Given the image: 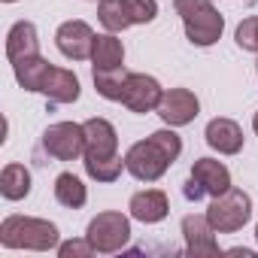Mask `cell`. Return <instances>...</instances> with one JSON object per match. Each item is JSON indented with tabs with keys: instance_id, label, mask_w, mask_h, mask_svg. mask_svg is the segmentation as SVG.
<instances>
[{
	"instance_id": "30bf717a",
	"label": "cell",
	"mask_w": 258,
	"mask_h": 258,
	"mask_svg": "<svg viewBox=\"0 0 258 258\" xmlns=\"http://www.w3.org/2000/svg\"><path fill=\"white\" fill-rule=\"evenodd\" d=\"M85 127V155L82 158H112L118 155V134L106 118H88Z\"/></svg>"
},
{
	"instance_id": "8fae6325",
	"label": "cell",
	"mask_w": 258,
	"mask_h": 258,
	"mask_svg": "<svg viewBox=\"0 0 258 258\" xmlns=\"http://www.w3.org/2000/svg\"><path fill=\"white\" fill-rule=\"evenodd\" d=\"M207 146L216 149L219 155H237L243 149V127L234 121V118H225V115H216L207 121Z\"/></svg>"
},
{
	"instance_id": "2e32d148",
	"label": "cell",
	"mask_w": 258,
	"mask_h": 258,
	"mask_svg": "<svg viewBox=\"0 0 258 258\" xmlns=\"http://www.w3.org/2000/svg\"><path fill=\"white\" fill-rule=\"evenodd\" d=\"M40 55V40H37V28L31 22H16L7 34V58L10 64H19L25 58Z\"/></svg>"
},
{
	"instance_id": "d4e9b609",
	"label": "cell",
	"mask_w": 258,
	"mask_h": 258,
	"mask_svg": "<svg viewBox=\"0 0 258 258\" xmlns=\"http://www.w3.org/2000/svg\"><path fill=\"white\" fill-rule=\"evenodd\" d=\"M237 46L243 52H258V16H249L237 25V34H234Z\"/></svg>"
},
{
	"instance_id": "ba28073f",
	"label": "cell",
	"mask_w": 258,
	"mask_h": 258,
	"mask_svg": "<svg viewBox=\"0 0 258 258\" xmlns=\"http://www.w3.org/2000/svg\"><path fill=\"white\" fill-rule=\"evenodd\" d=\"M94 37H97V34L91 31L88 22L70 19V22H64V25L55 31V46H58V52H61L64 58H70V61H85V58H91Z\"/></svg>"
},
{
	"instance_id": "ac0fdd59",
	"label": "cell",
	"mask_w": 258,
	"mask_h": 258,
	"mask_svg": "<svg viewBox=\"0 0 258 258\" xmlns=\"http://www.w3.org/2000/svg\"><path fill=\"white\" fill-rule=\"evenodd\" d=\"M0 195L7 201H22L31 195V170L25 164H7L0 173Z\"/></svg>"
},
{
	"instance_id": "484cf974",
	"label": "cell",
	"mask_w": 258,
	"mask_h": 258,
	"mask_svg": "<svg viewBox=\"0 0 258 258\" xmlns=\"http://www.w3.org/2000/svg\"><path fill=\"white\" fill-rule=\"evenodd\" d=\"M58 255H61V258H88V255H94V246L88 243V237H82V240H67V243L58 246Z\"/></svg>"
},
{
	"instance_id": "6da1fadb",
	"label": "cell",
	"mask_w": 258,
	"mask_h": 258,
	"mask_svg": "<svg viewBox=\"0 0 258 258\" xmlns=\"http://www.w3.org/2000/svg\"><path fill=\"white\" fill-rule=\"evenodd\" d=\"M0 246L4 249H31L49 252L61 246L58 225L37 216H7L0 222Z\"/></svg>"
},
{
	"instance_id": "9a60e30c",
	"label": "cell",
	"mask_w": 258,
	"mask_h": 258,
	"mask_svg": "<svg viewBox=\"0 0 258 258\" xmlns=\"http://www.w3.org/2000/svg\"><path fill=\"white\" fill-rule=\"evenodd\" d=\"M191 179H195L210 198H216V195H222V191L231 188V170H228L222 161H216V158H198V161L191 164Z\"/></svg>"
},
{
	"instance_id": "f1b7e54d",
	"label": "cell",
	"mask_w": 258,
	"mask_h": 258,
	"mask_svg": "<svg viewBox=\"0 0 258 258\" xmlns=\"http://www.w3.org/2000/svg\"><path fill=\"white\" fill-rule=\"evenodd\" d=\"M4 4H16V0H4Z\"/></svg>"
},
{
	"instance_id": "7a4b0ae2",
	"label": "cell",
	"mask_w": 258,
	"mask_h": 258,
	"mask_svg": "<svg viewBox=\"0 0 258 258\" xmlns=\"http://www.w3.org/2000/svg\"><path fill=\"white\" fill-rule=\"evenodd\" d=\"M176 13L182 19L185 37L191 46H213L225 31V16L213 7V0H176Z\"/></svg>"
},
{
	"instance_id": "83f0119b",
	"label": "cell",
	"mask_w": 258,
	"mask_h": 258,
	"mask_svg": "<svg viewBox=\"0 0 258 258\" xmlns=\"http://www.w3.org/2000/svg\"><path fill=\"white\" fill-rule=\"evenodd\" d=\"M255 240H258V225H255Z\"/></svg>"
},
{
	"instance_id": "5bb4252c",
	"label": "cell",
	"mask_w": 258,
	"mask_h": 258,
	"mask_svg": "<svg viewBox=\"0 0 258 258\" xmlns=\"http://www.w3.org/2000/svg\"><path fill=\"white\" fill-rule=\"evenodd\" d=\"M127 210H131V219H137L143 225H155L170 213V201L161 188H143L131 198Z\"/></svg>"
},
{
	"instance_id": "7402d4cb",
	"label": "cell",
	"mask_w": 258,
	"mask_h": 258,
	"mask_svg": "<svg viewBox=\"0 0 258 258\" xmlns=\"http://www.w3.org/2000/svg\"><path fill=\"white\" fill-rule=\"evenodd\" d=\"M97 19L109 34H121V31H127L134 25L131 16H127V10H124V0H100L97 4Z\"/></svg>"
},
{
	"instance_id": "52a82bcc",
	"label": "cell",
	"mask_w": 258,
	"mask_h": 258,
	"mask_svg": "<svg viewBox=\"0 0 258 258\" xmlns=\"http://www.w3.org/2000/svg\"><path fill=\"white\" fill-rule=\"evenodd\" d=\"M164 97V88L155 76H146V73H131L124 82V94H121V103L137 112V115H146V112H155L158 103Z\"/></svg>"
},
{
	"instance_id": "8992f818",
	"label": "cell",
	"mask_w": 258,
	"mask_h": 258,
	"mask_svg": "<svg viewBox=\"0 0 258 258\" xmlns=\"http://www.w3.org/2000/svg\"><path fill=\"white\" fill-rule=\"evenodd\" d=\"M43 149L55 161H76L85 155V127L76 121H55L43 131Z\"/></svg>"
},
{
	"instance_id": "4fadbf2b",
	"label": "cell",
	"mask_w": 258,
	"mask_h": 258,
	"mask_svg": "<svg viewBox=\"0 0 258 258\" xmlns=\"http://www.w3.org/2000/svg\"><path fill=\"white\" fill-rule=\"evenodd\" d=\"M216 228L210 225L207 213L204 216H185L182 219V237H185V252L188 255H219V243H216Z\"/></svg>"
},
{
	"instance_id": "3957f363",
	"label": "cell",
	"mask_w": 258,
	"mask_h": 258,
	"mask_svg": "<svg viewBox=\"0 0 258 258\" xmlns=\"http://www.w3.org/2000/svg\"><path fill=\"white\" fill-rule=\"evenodd\" d=\"M207 219L216 228V234H234L252 219V198L243 188L231 185L228 191L213 198V204L207 207Z\"/></svg>"
},
{
	"instance_id": "44dd1931",
	"label": "cell",
	"mask_w": 258,
	"mask_h": 258,
	"mask_svg": "<svg viewBox=\"0 0 258 258\" xmlns=\"http://www.w3.org/2000/svg\"><path fill=\"white\" fill-rule=\"evenodd\" d=\"M13 70H16V82H19L25 91H40L43 76H46V70H49V61H46L43 55H34V58H25V61L13 64Z\"/></svg>"
},
{
	"instance_id": "9c48e42d",
	"label": "cell",
	"mask_w": 258,
	"mask_h": 258,
	"mask_svg": "<svg viewBox=\"0 0 258 258\" xmlns=\"http://www.w3.org/2000/svg\"><path fill=\"white\" fill-rule=\"evenodd\" d=\"M155 112L161 115L164 124H170V127H182V124H191V121L198 118V112H201V100H198V94L188 91V88H167Z\"/></svg>"
},
{
	"instance_id": "d6986e66",
	"label": "cell",
	"mask_w": 258,
	"mask_h": 258,
	"mask_svg": "<svg viewBox=\"0 0 258 258\" xmlns=\"http://www.w3.org/2000/svg\"><path fill=\"white\" fill-rule=\"evenodd\" d=\"M55 201L67 210H79L88 201V188L76 173H58L55 179Z\"/></svg>"
},
{
	"instance_id": "ffe728a7",
	"label": "cell",
	"mask_w": 258,
	"mask_h": 258,
	"mask_svg": "<svg viewBox=\"0 0 258 258\" xmlns=\"http://www.w3.org/2000/svg\"><path fill=\"white\" fill-rule=\"evenodd\" d=\"M127 73L124 64L121 67H109V70H94V88L100 97L106 100H118L121 103V94H124V82H127Z\"/></svg>"
},
{
	"instance_id": "603a6c76",
	"label": "cell",
	"mask_w": 258,
	"mask_h": 258,
	"mask_svg": "<svg viewBox=\"0 0 258 258\" xmlns=\"http://www.w3.org/2000/svg\"><path fill=\"white\" fill-rule=\"evenodd\" d=\"M85 164V173L97 182H115L124 170V158L121 155H112V158H82Z\"/></svg>"
},
{
	"instance_id": "7c38bea8",
	"label": "cell",
	"mask_w": 258,
	"mask_h": 258,
	"mask_svg": "<svg viewBox=\"0 0 258 258\" xmlns=\"http://www.w3.org/2000/svg\"><path fill=\"white\" fill-rule=\"evenodd\" d=\"M79 76L67 67H55L49 64L46 76H43V85H40V94H46L52 103H76L79 100Z\"/></svg>"
},
{
	"instance_id": "4316f807",
	"label": "cell",
	"mask_w": 258,
	"mask_h": 258,
	"mask_svg": "<svg viewBox=\"0 0 258 258\" xmlns=\"http://www.w3.org/2000/svg\"><path fill=\"white\" fill-rule=\"evenodd\" d=\"M252 131H255V134H258V112H255V115H252Z\"/></svg>"
},
{
	"instance_id": "277c9868",
	"label": "cell",
	"mask_w": 258,
	"mask_h": 258,
	"mask_svg": "<svg viewBox=\"0 0 258 258\" xmlns=\"http://www.w3.org/2000/svg\"><path fill=\"white\" fill-rule=\"evenodd\" d=\"M88 243L94 246V252L100 255H112V252H121L131 240V219L124 213H115V210H106V213H97L91 222H88V231H85Z\"/></svg>"
},
{
	"instance_id": "cb8c5ba5",
	"label": "cell",
	"mask_w": 258,
	"mask_h": 258,
	"mask_svg": "<svg viewBox=\"0 0 258 258\" xmlns=\"http://www.w3.org/2000/svg\"><path fill=\"white\" fill-rule=\"evenodd\" d=\"M124 10L134 25H149L158 16V0H124Z\"/></svg>"
},
{
	"instance_id": "5b68a950",
	"label": "cell",
	"mask_w": 258,
	"mask_h": 258,
	"mask_svg": "<svg viewBox=\"0 0 258 258\" xmlns=\"http://www.w3.org/2000/svg\"><path fill=\"white\" fill-rule=\"evenodd\" d=\"M170 164H173V158L164 152V146H161L152 134H149L146 140L134 143L131 149H127V155H124V170L131 173L134 179H140V182H155V179H161Z\"/></svg>"
},
{
	"instance_id": "e0dca14e",
	"label": "cell",
	"mask_w": 258,
	"mask_h": 258,
	"mask_svg": "<svg viewBox=\"0 0 258 258\" xmlns=\"http://www.w3.org/2000/svg\"><path fill=\"white\" fill-rule=\"evenodd\" d=\"M91 64L94 70H109V67H121L124 64V46L115 34H97L94 37V49H91Z\"/></svg>"
}]
</instances>
